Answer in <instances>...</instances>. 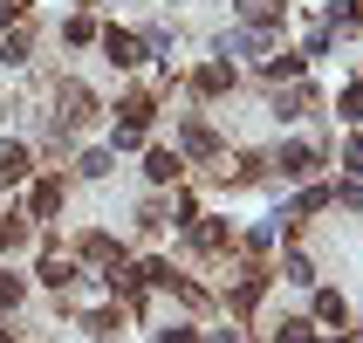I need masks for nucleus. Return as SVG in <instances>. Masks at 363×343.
<instances>
[{"label":"nucleus","instance_id":"9","mask_svg":"<svg viewBox=\"0 0 363 343\" xmlns=\"http://www.w3.org/2000/svg\"><path fill=\"white\" fill-rule=\"evenodd\" d=\"M41 282H48V288H69V282H76V268L62 261V254H48V261H41Z\"/></svg>","mask_w":363,"mask_h":343},{"label":"nucleus","instance_id":"17","mask_svg":"<svg viewBox=\"0 0 363 343\" xmlns=\"http://www.w3.org/2000/svg\"><path fill=\"white\" fill-rule=\"evenodd\" d=\"M158 343H199L192 330H158Z\"/></svg>","mask_w":363,"mask_h":343},{"label":"nucleus","instance_id":"10","mask_svg":"<svg viewBox=\"0 0 363 343\" xmlns=\"http://www.w3.org/2000/svg\"><path fill=\"white\" fill-rule=\"evenodd\" d=\"M226 241H233V234H226V227H192V247H206V254H220Z\"/></svg>","mask_w":363,"mask_h":343},{"label":"nucleus","instance_id":"3","mask_svg":"<svg viewBox=\"0 0 363 343\" xmlns=\"http://www.w3.org/2000/svg\"><path fill=\"white\" fill-rule=\"evenodd\" d=\"M28 179V144H0V185Z\"/></svg>","mask_w":363,"mask_h":343},{"label":"nucleus","instance_id":"4","mask_svg":"<svg viewBox=\"0 0 363 343\" xmlns=\"http://www.w3.org/2000/svg\"><path fill=\"white\" fill-rule=\"evenodd\" d=\"M220 89H233V69H226V62H206L199 69V97H220Z\"/></svg>","mask_w":363,"mask_h":343},{"label":"nucleus","instance_id":"5","mask_svg":"<svg viewBox=\"0 0 363 343\" xmlns=\"http://www.w3.org/2000/svg\"><path fill=\"white\" fill-rule=\"evenodd\" d=\"M48 213H62V179H41L35 185V220H48Z\"/></svg>","mask_w":363,"mask_h":343},{"label":"nucleus","instance_id":"1","mask_svg":"<svg viewBox=\"0 0 363 343\" xmlns=\"http://www.w3.org/2000/svg\"><path fill=\"white\" fill-rule=\"evenodd\" d=\"M274 165H281V179H308L323 158H315V144H281V158H274Z\"/></svg>","mask_w":363,"mask_h":343},{"label":"nucleus","instance_id":"2","mask_svg":"<svg viewBox=\"0 0 363 343\" xmlns=\"http://www.w3.org/2000/svg\"><path fill=\"white\" fill-rule=\"evenodd\" d=\"M103 48H110V62H117V69L144 62V41H138V35H123V28H110V35H103Z\"/></svg>","mask_w":363,"mask_h":343},{"label":"nucleus","instance_id":"18","mask_svg":"<svg viewBox=\"0 0 363 343\" xmlns=\"http://www.w3.org/2000/svg\"><path fill=\"white\" fill-rule=\"evenodd\" d=\"M21 14V0H7V7H0V28H7V21H14Z\"/></svg>","mask_w":363,"mask_h":343},{"label":"nucleus","instance_id":"6","mask_svg":"<svg viewBox=\"0 0 363 343\" xmlns=\"http://www.w3.org/2000/svg\"><path fill=\"white\" fill-rule=\"evenodd\" d=\"M185 151H199V158H213V151H220V138H213V124H185Z\"/></svg>","mask_w":363,"mask_h":343},{"label":"nucleus","instance_id":"11","mask_svg":"<svg viewBox=\"0 0 363 343\" xmlns=\"http://www.w3.org/2000/svg\"><path fill=\"white\" fill-rule=\"evenodd\" d=\"M62 103H69V124H82V117H89V89H76V82L62 89Z\"/></svg>","mask_w":363,"mask_h":343},{"label":"nucleus","instance_id":"7","mask_svg":"<svg viewBox=\"0 0 363 343\" xmlns=\"http://www.w3.org/2000/svg\"><path fill=\"white\" fill-rule=\"evenodd\" d=\"M82 254H89V261H110V268L123 261V254H117V241H110V234H82Z\"/></svg>","mask_w":363,"mask_h":343},{"label":"nucleus","instance_id":"14","mask_svg":"<svg viewBox=\"0 0 363 343\" xmlns=\"http://www.w3.org/2000/svg\"><path fill=\"white\" fill-rule=\"evenodd\" d=\"M240 14L247 21H274V0H240Z\"/></svg>","mask_w":363,"mask_h":343},{"label":"nucleus","instance_id":"15","mask_svg":"<svg viewBox=\"0 0 363 343\" xmlns=\"http://www.w3.org/2000/svg\"><path fill=\"white\" fill-rule=\"evenodd\" d=\"M21 303V282H14V275H0V309H14Z\"/></svg>","mask_w":363,"mask_h":343},{"label":"nucleus","instance_id":"19","mask_svg":"<svg viewBox=\"0 0 363 343\" xmlns=\"http://www.w3.org/2000/svg\"><path fill=\"white\" fill-rule=\"evenodd\" d=\"M0 343H7V330H0Z\"/></svg>","mask_w":363,"mask_h":343},{"label":"nucleus","instance_id":"12","mask_svg":"<svg viewBox=\"0 0 363 343\" xmlns=\"http://www.w3.org/2000/svg\"><path fill=\"white\" fill-rule=\"evenodd\" d=\"M315 316H323V323H343L350 309H343V295H315Z\"/></svg>","mask_w":363,"mask_h":343},{"label":"nucleus","instance_id":"8","mask_svg":"<svg viewBox=\"0 0 363 343\" xmlns=\"http://www.w3.org/2000/svg\"><path fill=\"white\" fill-rule=\"evenodd\" d=\"M144 172H151V179H179V172H185V165H179V151H151V158H144Z\"/></svg>","mask_w":363,"mask_h":343},{"label":"nucleus","instance_id":"13","mask_svg":"<svg viewBox=\"0 0 363 343\" xmlns=\"http://www.w3.org/2000/svg\"><path fill=\"white\" fill-rule=\"evenodd\" d=\"M21 241H28V227H21L14 213H7V220H0V247H21Z\"/></svg>","mask_w":363,"mask_h":343},{"label":"nucleus","instance_id":"16","mask_svg":"<svg viewBox=\"0 0 363 343\" xmlns=\"http://www.w3.org/2000/svg\"><path fill=\"white\" fill-rule=\"evenodd\" d=\"M281 343H308V323H281Z\"/></svg>","mask_w":363,"mask_h":343}]
</instances>
